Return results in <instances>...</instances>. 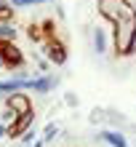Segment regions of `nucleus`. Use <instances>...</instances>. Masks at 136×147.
Listing matches in <instances>:
<instances>
[{
    "mask_svg": "<svg viewBox=\"0 0 136 147\" xmlns=\"http://www.w3.org/2000/svg\"><path fill=\"white\" fill-rule=\"evenodd\" d=\"M112 48L117 56H133L136 54V16L112 24Z\"/></svg>",
    "mask_w": 136,
    "mask_h": 147,
    "instance_id": "nucleus-1",
    "label": "nucleus"
},
{
    "mask_svg": "<svg viewBox=\"0 0 136 147\" xmlns=\"http://www.w3.org/2000/svg\"><path fill=\"white\" fill-rule=\"evenodd\" d=\"M96 11L109 24H117V22H125V19L136 16L133 0H96Z\"/></svg>",
    "mask_w": 136,
    "mask_h": 147,
    "instance_id": "nucleus-2",
    "label": "nucleus"
},
{
    "mask_svg": "<svg viewBox=\"0 0 136 147\" xmlns=\"http://www.w3.org/2000/svg\"><path fill=\"white\" fill-rule=\"evenodd\" d=\"M0 62L5 67H21L24 64V54L13 46V40H0Z\"/></svg>",
    "mask_w": 136,
    "mask_h": 147,
    "instance_id": "nucleus-3",
    "label": "nucleus"
},
{
    "mask_svg": "<svg viewBox=\"0 0 136 147\" xmlns=\"http://www.w3.org/2000/svg\"><path fill=\"white\" fill-rule=\"evenodd\" d=\"M46 56H48V62H51V64H56V67L67 64V48H64V43H62V40H56V38L46 40Z\"/></svg>",
    "mask_w": 136,
    "mask_h": 147,
    "instance_id": "nucleus-4",
    "label": "nucleus"
},
{
    "mask_svg": "<svg viewBox=\"0 0 136 147\" xmlns=\"http://www.w3.org/2000/svg\"><path fill=\"white\" fill-rule=\"evenodd\" d=\"M8 110L13 112L16 118L27 115V112H32V102L27 94H11V99H8Z\"/></svg>",
    "mask_w": 136,
    "mask_h": 147,
    "instance_id": "nucleus-5",
    "label": "nucleus"
},
{
    "mask_svg": "<svg viewBox=\"0 0 136 147\" xmlns=\"http://www.w3.org/2000/svg\"><path fill=\"white\" fill-rule=\"evenodd\" d=\"M101 142H107L109 147H128V142H125L123 131H117V128H104V131L99 134Z\"/></svg>",
    "mask_w": 136,
    "mask_h": 147,
    "instance_id": "nucleus-6",
    "label": "nucleus"
},
{
    "mask_svg": "<svg viewBox=\"0 0 136 147\" xmlns=\"http://www.w3.org/2000/svg\"><path fill=\"white\" fill-rule=\"evenodd\" d=\"M107 40H109V38H107V32L96 27V32H93V51H96L99 56H101V54H107Z\"/></svg>",
    "mask_w": 136,
    "mask_h": 147,
    "instance_id": "nucleus-7",
    "label": "nucleus"
},
{
    "mask_svg": "<svg viewBox=\"0 0 136 147\" xmlns=\"http://www.w3.org/2000/svg\"><path fill=\"white\" fill-rule=\"evenodd\" d=\"M54 83H56V80H51V78H38V80H27V88L46 94V91H51V86H54Z\"/></svg>",
    "mask_w": 136,
    "mask_h": 147,
    "instance_id": "nucleus-8",
    "label": "nucleus"
},
{
    "mask_svg": "<svg viewBox=\"0 0 136 147\" xmlns=\"http://www.w3.org/2000/svg\"><path fill=\"white\" fill-rule=\"evenodd\" d=\"M107 118H109V123H115V126H123L125 123L123 112H117V110H107Z\"/></svg>",
    "mask_w": 136,
    "mask_h": 147,
    "instance_id": "nucleus-9",
    "label": "nucleus"
},
{
    "mask_svg": "<svg viewBox=\"0 0 136 147\" xmlns=\"http://www.w3.org/2000/svg\"><path fill=\"white\" fill-rule=\"evenodd\" d=\"M11 13H13L11 3H0V22H8V19H11Z\"/></svg>",
    "mask_w": 136,
    "mask_h": 147,
    "instance_id": "nucleus-10",
    "label": "nucleus"
},
{
    "mask_svg": "<svg viewBox=\"0 0 136 147\" xmlns=\"http://www.w3.org/2000/svg\"><path fill=\"white\" fill-rule=\"evenodd\" d=\"M27 35H29V40H35V43H40V40H43V32H40V27H29V32H27Z\"/></svg>",
    "mask_w": 136,
    "mask_h": 147,
    "instance_id": "nucleus-11",
    "label": "nucleus"
},
{
    "mask_svg": "<svg viewBox=\"0 0 136 147\" xmlns=\"http://www.w3.org/2000/svg\"><path fill=\"white\" fill-rule=\"evenodd\" d=\"M104 120V110H93L91 112V123H101Z\"/></svg>",
    "mask_w": 136,
    "mask_h": 147,
    "instance_id": "nucleus-12",
    "label": "nucleus"
},
{
    "mask_svg": "<svg viewBox=\"0 0 136 147\" xmlns=\"http://www.w3.org/2000/svg\"><path fill=\"white\" fill-rule=\"evenodd\" d=\"M43 134H46V136H43V139H51V136H54V134H56V126H54V123H48Z\"/></svg>",
    "mask_w": 136,
    "mask_h": 147,
    "instance_id": "nucleus-13",
    "label": "nucleus"
},
{
    "mask_svg": "<svg viewBox=\"0 0 136 147\" xmlns=\"http://www.w3.org/2000/svg\"><path fill=\"white\" fill-rule=\"evenodd\" d=\"M64 102H67L70 107H78V96H75V94H67V96H64Z\"/></svg>",
    "mask_w": 136,
    "mask_h": 147,
    "instance_id": "nucleus-14",
    "label": "nucleus"
},
{
    "mask_svg": "<svg viewBox=\"0 0 136 147\" xmlns=\"http://www.w3.org/2000/svg\"><path fill=\"white\" fill-rule=\"evenodd\" d=\"M3 134H8V128H3V126H0V136H3Z\"/></svg>",
    "mask_w": 136,
    "mask_h": 147,
    "instance_id": "nucleus-15",
    "label": "nucleus"
},
{
    "mask_svg": "<svg viewBox=\"0 0 136 147\" xmlns=\"http://www.w3.org/2000/svg\"><path fill=\"white\" fill-rule=\"evenodd\" d=\"M133 8H136V0H133Z\"/></svg>",
    "mask_w": 136,
    "mask_h": 147,
    "instance_id": "nucleus-16",
    "label": "nucleus"
}]
</instances>
